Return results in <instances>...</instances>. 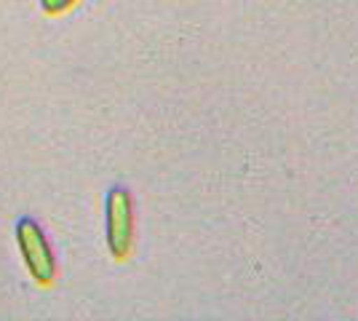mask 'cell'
<instances>
[{
    "label": "cell",
    "mask_w": 358,
    "mask_h": 321,
    "mask_svg": "<svg viewBox=\"0 0 358 321\" xmlns=\"http://www.w3.org/2000/svg\"><path fill=\"white\" fill-rule=\"evenodd\" d=\"M107 249L115 260H126L134 249V201L126 187H113L105 204Z\"/></svg>",
    "instance_id": "obj_1"
},
{
    "label": "cell",
    "mask_w": 358,
    "mask_h": 321,
    "mask_svg": "<svg viewBox=\"0 0 358 321\" xmlns=\"http://www.w3.org/2000/svg\"><path fill=\"white\" fill-rule=\"evenodd\" d=\"M16 244H19L22 260L32 278L41 287H48L57 278V260H54V252L48 246L43 228L35 220H19L16 222Z\"/></svg>",
    "instance_id": "obj_2"
},
{
    "label": "cell",
    "mask_w": 358,
    "mask_h": 321,
    "mask_svg": "<svg viewBox=\"0 0 358 321\" xmlns=\"http://www.w3.org/2000/svg\"><path fill=\"white\" fill-rule=\"evenodd\" d=\"M78 0H41V6H43V11L48 16H57V14H64L67 8H73Z\"/></svg>",
    "instance_id": "obj_3"
}]
</instances>
